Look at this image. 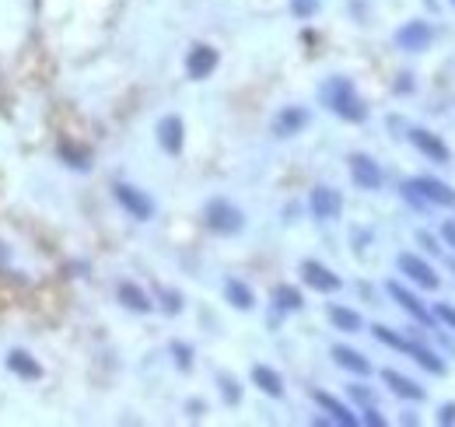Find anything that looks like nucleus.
Listing matches in <instances>:
<instances>
[{
    "label": "nucleus",
    "instance_id": "nucleus-1",
    "mask_svg": "<svg viewBox=\"0 0 455 427\" xmlns=\"http://www.w3.org/2000/svg\"><path fill=\"white\" fill-rule=\"evenodd\" d=\"M319 98H323V105L336 112L340 120H350V123H361L365 116H368V109H365V102L357 98V91L350 85V78H330L326 85L319 88Z\"/></svg>",
    "mask_w": 455,
    "mask_h": 427
},
{
    "label": "nucleus",
    "instance_id": "nucleus-4",
    "mask_svg": "<svg viewBox=\"0 0 455 427\" xmlns=\"http://www.w3.org/2000/svg\"><path fill=\"white\" fill-rule=\"evenodd\" d=\"M434 39V28L427 25V21H407L399 32H396V46L399 49H407V53H420V49H427Z\"/></svg>",
    "mask_w": 455,
    "mask_h": 427
},
{
    "label": "nucleus",
    "instance_id": "nucleus-3",
    "mask_svg": "<svg viewBox=\"0 0 455 427\" xmlns=\"http://www.w3.org/2000/svg\"><path fill=\"white\" fill-rule=\"evenodd\" d=\"M113 193H116L120 207H123L130 217H137V221H151V217H155V200H151L147 193H140L137 186L116 182V186H113Z\"/></svg>",
    "mask_w": 455,
    "mask_h": 427
},
{
    "label": "nucleus",
    "instance_id": "nucleus-35",
    "mask_svg": "<svg viewBox=\"0 0 455 427\" xmlns=\"http://www.w3.org/2000/svg\"><path fill=\"white\" fill-rule=\"evenodd\" d=\"M441 238H445V242L455 249V224H445V228H441Z\"/></svg>",
    "mask_w": 455,
    "mask_h": 427
},
{
    "label": "nucleus",
    "instance_id": "nucleus-22",
    "mask_svg": "<svg viewBox=\"0 0 455 427\" xmlns=\"http://www.w3.org/2000/svg\"><path fill=\"white\" fill-rule=\"evenodd\" d=\"M224 298L231 301L235 308H242V312H249V308L256 305V298H252V288H249V284H242V280H235V277H228V280H224Z\"/></svg>",
    "mask_w": 455,
    "mask_h": 427
},
{
    "label": "nucleus",
    "instance_id": "nucleus-16",
    "mask_svg": "<svg viewBox=\"0 0 455 427\" xmlns=\"http://www.w3.org/2000/svg\"><path fill=\"white\" fill-rule=\"evenodd\" d=\"M312 399H315V403H319V406L330 413L336 424H343V427H357V424H361V417H357V413H350V410H347L340 399H333L330 392H319V389H315V392H312Z\"/></svg>",
    "mask_w": 455,
    "mask_h": 427
},
{
    "label": "nucleus",
    "instance_id": "nucleus-31",
    "mask_svg": "<svg viewBox=\"0 0 455 427\" xmlns=\"http://www.w3.org/2000/svg\"><path fill=\"white\" fill-rule=\"evenodd\" d=\"M162 298H165V312H168V315H175V312L182 308V298H179L175 291H168V295H162Z\"/></svg>",
    "mask_w": 455,
    "mask_h": 427
},
{
    "label": "nucleus",
    "instance_id": "nucleus-28",
    "mask_svg": "<svg viewBox=\"0 0 455 427\" xmlns=\"http://www.w3.org/2000/svg\"><path fill=\"white\" fill-rule=\"evenodd\" d=\"M172 354H175V364H179L182 371H189V364H193V350H189L186 343H172Z\"/></svg>",
    "mask_w": 455,
    "mask_h": 427
},
{
    "label": "nucleus",
    "instance_id": "nucleus-26",
    "mask_svg": "<svg viewBox=\"0 0 455 427\" xmlns=\"http://www.w3.org/2000/svg\"><path fill=\"white\" fill-rule=\"evenodd\" d=\"M217 382H221V392H224V403H228V406H235V403L242 399V389L235 385V379H228V375H221Z\"/></svg>",
    "mask_w": 455,
    "mask_h": 427
},
{
    "label": "nucleus",
    "instance_id": "nucleus-2",
    "mask_svg": "<svg viewBox=\"0 0 455 427\" xmlns=\"http://www.w3.org/2000/svg\"><path fill=\"white\" fill-rule=\"evenodd\" d=\"M204 221H207L210 231H217V235H235V231L246 228V214L239 211L235 204H228V200H210L204 207Z\"/></svg>",
    "mask_w": 455,
    "mask_h": 427
},
{
    "label": "nucleus",
    "instance_id": "nucleus-32",
    "mask_svg": "<svg viewBox=\"0 0 455 427\" xmlns=\"http://www.w3.org/2000/svg\"><path fill=\"white\" fill-rule=\"evenodd\" d=\"M438 424H455V403H449V406L438 410Z\"/></svg>",
    "mask_w": 455,
    "mask_h": 427
},
{
    "label": "nucleus",
    "instance_id": "nucleus-29",
    "mask_svg": "<svg viewBox=\"0 0 455 427\" xmlns=\"http://www.w3.org/2000/svg\"><path fill=\"white\" fill-rule=\"evenodd\" d=\"M291 11L294 18H312L319 11V0H291Z\"/></svg>",
    "mask_w": 455,
    "mask_h": 427
},
{
    "label": "nucleus",
    "instance_id": "nucleus-33",
    "mask_svg": "<svg viewBox=\"0 0 455 427\" xmlns=\"http://www.w3.org/2000/svg\"><path fill=\"white\" fill-rule=\"evenodd\" d=\"M350 396H354L357 403H368V406H372V392H368V389H361V385H350Z\"/></svg>",
    "mask_w": 455,
    "mask_h": 427
},
{
    "label": "nucleus",
    "instance_id": "nucleus-25",
    "mask_svg": "<svg viewBox=\"0 0 455 427\" xmlns=\"http://www.w3.org/2000/svg\"><path fill=\"white\" fill-rule=\"evenodd\" d=\"M273 305L277 308H284V312H298L305 298H301V291L298 288H291V284H281V288H273Z\"/></svg>",
    "mask_w": 455,
    "mask_h": 427
},
{
    "label": "nucleus",
    "instance_id": "nucleus-34",
    "mask_svg": "<svg viewBox=\"0 0 455 427\" xmlns=\"http://www.w3.org/2000/svg\"><path fill=\"white\" fill-rule=\"evenodd\" d=\"M365 424H375V427H382V424H385V421H382V413H378V410H375V406H368V410H365Z\"/></svg>",
    "mask_w": 455,
    "mask_h": 427
},
{
    "label": "nucleus",
    "instance_id": "nucleus-6",
    "mask_svg": "<svg viewBox=\"0 0 455 427\" xmlns=\"http://www.w3.org/2000/svg\"><path fill=\"white\" fill-rule=\"evenodd\" d=\"M308 207H312V214L319 221H333V217H340V211H343V196L336 189H330V186H315L312 196H308Z\"/></svg>",
    "mask_w": 455,
    "mask_h": 427
},
{
    "label": "nucleus",
    "instance_id": "nucleus-23",
    "mask_svg": "<svg viewBox=\"0 0 455 427\" xmlns=\"http://www.w3.org/2000/svg\"><path fill=\"white\" fill-rule=\"evenodd\" d=\"M120 301H123L130 312H140V315L155 308V305L147 301V295H144V291H140L137 284H130V280H123V284H120Z\"/></svg>",
    "mask_w": 455,
    "mask_h": 427
},
{
    "label": "nucleus",
    "instance_id": "nucleus-12",
    "mask_svg": "<svg viewBox=\"0 0 455 427\" xmlns=\"http://www.w3.org/2000/svg\"><path fill=\"white\" fill-rule=\"evenodd\" d=\"M182 140H186V127L179 116H165L158 123V144L165 147V154H182Z\"/></svg>",
    "mask_w": 455,
    "mask_h": 427
},
{
    "label": "nucleus",
    "instance_id": "nucleus-5",
    "mask_svg": "<svg viewBox=\"0 0 455 427\" xmlns=\"http://www.w3.org/2000/svg\"><path fill=\"white\" fill-rule=\"evenodd\" d=\"M217 49L214 46H193L189 49V56H186V74L193 78V81H204V78H210L214 74V67H217Z\"/></svg>",
    "mask_w": 455,
    "mask_h": 427
},
{
    "label": "nucleus",
    "instance_id": "nucleus-9",
    "mask_svg": "<svg viewBox=\"0 0 455 427\" xmlns=\"http://www.w3.org/2000/svg\"><path fill=\"white\" fill-rule=\"evenodd\" d=\"M305 127H308V112L301 105H284L273 116V133L277 137H294V133H301Z\"/></svg>",
    "mask_w": 455,
    "mask_h": 427
},
{
    "label": "nucleus",
    "instance_id": "nucleus-37",
    "mask_svg": "<svg viewBox=\"0 0 455 427\" xmlns=\"http://www.w3.org/2000/svg\"><path fill=\"white\" fill-rule=\"evenodd\" d=\"M452 4H455V0H452Z\"/></svg>",
    "mask_w": 455,
    "mask_h": 427
},
{
    "label": "nucleus",
    "instance_id": "nucleus-13",
    "mask_svg": "<svg viewBox=\"0 0 455 427\" xmlns=\"http://www.w3.org/2000/svg\"><path fill=\"white\" fill-rule=\"evenodd\" d=\"M410 140H414L417 151H424L431 162H438V165H445V162H449V147H445V144H441L431 130H420V127L410 130Z\"/></svg>",
    "mask_w": 455,
    "mask_h": 427
},
{
    "label": "nucleus",
    "instance_id": "nucleus-8",
    "mask_svg": "<svg viewBox=\"0 0 455 427\" xmlns=\"http://www.w3.org/2000/svg\"><path fill=\"white\" fill-rule=\"evenodd\" d=\"M301 277H305L308 288H315V291H323V295L340 291V277H336L333 270H326L323 263H315V259H305V263H301Z\"/></svg>",
    "mask_w": 455,
    "mask_h": 427
},
{
    "label": "nucleus",
    "instance_id": "nucleus-19",
    "mask_svg": "<svg viewBox=\"0 0 455 427\" xmlns=\"http://www.w3.org/2000/svg\"><path fill=\"white\" fill-rule=\"evenodd\" d=\"M333 361H336L340 368L354 371V375H372L368 357H365V354H357V350H350V347H333Z\"/></svg>",
    "mask_w": 455,
    "mask_h": 427
},
{
    "label": "nucleus",
    "instance_id": "nucleus-21",
    "mask_svg": "<svg viewBox=\"0 0 455 427\" xmlns=\"http://www.w3.org/2000/svg\"><path fill=\"white\" fill-rule=\"evenodd\" d=\"M330 322L340 330V333H361V330H365L361 315L350 312V308H343V305H330Z\"/></svg>",
    "mask_w": 455,
    "mask_h": 427
},
{
    "label": "nucleus",
    "instance_id": "nucleus-14",
    "mask_svg": "<svg viewBox=\"0 0 455 427\" xmlns=\"http://www.w3.org/2000/svg\"><path fill=\"white\" fill-rule=\"evenodd\" d=\"M7 368H11L18 379H25V382H39L42 379V364L28 354V350H11V354H7Z\"/></svg>",
    "mask_w": 455,
    "mask_h": 427
},
{
    "label": "nucleus",
    "instance_id": "nucleus-10",
    "mask_svg": "<svg viewBox=\"0 0 455 427\" xmlns=\"http://www.w3.org/2000/svg\"><path fill=\"white\" fill-rule=\"evenodd\" d=\"M410 186L417 189V196L420 200H431V204H445V207H452L455 204V193L445 186V182H438V179H427V175H420V179H410Z\"/></svg>",
    "mask_w": 455,
    "mask_h": 427
},
{
    "label": "nucleus",
    "instance_id": "nucleus-24",
    "mask_svg": "<svg viewBox=\"0 0 455 427\" xmlns=\"http://www.w3.org/2000/svg\"><path fill=\"white\" fill-rule=\"evenodd\" d=\"M407 354H414V361L420 368H427L431 375H445V361H438L427 347H417V343H407Z\"/></svg>",
    "mask_w": 455,
    "mask_h": 427
},
{
    "label": "nucleus",
    "instance_id": "nucleus-30",
    "mask_svg": "<svg viewBox=\"0 0 455 427\" xmlns=\"http://www.w3.org/2000/svg\"><path fill=\"white\" fill-rule=\"evenodd\" d=\"M434 315H438L449 330H455V308H452V305H438V308H434Z\"/></svg>",
    "mask_w": 455,
    "mask_h": 427
},
{
    "label": "nucleus",
    "instance_id": "nucleus-36",
    "mask_svg": "<svg viewBox=\"0 0 455 427\" xmlns=\"http://www.w3.org/2000/svg\"><path fill=\"white\" fill-rule=\"evenodd\" d=\"M0 263H7V249L4 246H0Z\"/></svg>",
    "mask_w": 455,
    "mask_h": 427
},
{
    "label": "nucleus",
    "instance_id": "nucleus-11",
    "mask_svg": "<svg viewBox=\"0 0 455 427\" xmlns=\"http://www.w3.org/2000/svg\"><path fill=\"white\" fill-rule=\"evenodd\" d=\"M350 175H354V182L361 189H378L382 186V169L368 154H350Z\"/></svg>",
    "mask_w": 455,
    "mask_h": 427
},
{
    "label": "nucleus",
    "instance_id": "nucleus-15",
    "mask_svg": "<svg viewBox=\"0 0 455 427\" xmlns=\"http://www.w3.org/2000/svg\"><path fill=\"white\" fill-rule=\"evenodd\" d=\"M56 154H60V162H63L67 169H78V172L91 169V147H84L78 140H60Z\"/></svg>",
    "mask_w": 455,
    "mask_h": 427
},
{
    "label": "nucleus",
    "instance_id": "nucleus-20",
    "mask_svg": "<svg viewBox=\"0 0 455 427\" xmlns=\"http://www.w3.org/2000/svg\"><path fill=\"white\" fill-rule=\"evenodd\" d=\"M252 382L259 385L266 396H273V399L284 396V379H281L273 368H266V364H256V368H252Z\"/></svg>",
    "mask_w": 455,
    "mask_h": 427
},
{
    "label": "nucleus",
    "instance_id": "nucleus-18",
    "mask_svg": "<svg viewBox=\"0 0 455 427\" xmlns=\"http://www.w3.org/2000/svg\"><path fill=\"white\" fill-rule=\"evenodd\" d=\"M382 382L389 385V389H392L396 396H403V399H417V403L424 399V389H420V385H417V382H410L407 375H399V371H392V368H385V371H382Z\"/></svg>",
    "mask_w": 455,
    "mask_h": 427
},
{
    "label": "nucleus",
    "instance_id": "nucleus-17",
    "mask_svg": "<svg viewBox=\"0 0 455 427\" xmlns=\"http://www.w3.org/2000/svg\"><path fill=\"white\" fill-rule=\"evenodd\" d=\"M389 295H392V298L399 301V305H403V308H407V312L414 315L417 322H420V326H431V312H427V308H424V305H420V301H417L414 295H410V291L403 288V284L389 280Z\"/></svg>",
    "mask_w": 455,
    "mask_h": 427
},
{
    "label": "nucleus",
    "instance_id": "nucleus-7",
    "mask_svg": "<svg viewBox=\"0 0 455 427\" xmlns=\"http://www.w3.org/2000/svg\"><path fill=\"white\" fill-rule=\"evenodd\" d=\"M399 270H403L414 284H420L424 291H438V284H441V280H438V273H434L424 259H417L414 253H403V256H399Z\"/></svg>",
    "mask_w": 455,
    "mask_h": 427
},
{
    "label": "nucleus",
    "instance_id": "nucleus-27",
    "mask_svg": "<svg viewBox=\"0 0 455 427\" xmlns=\"http://www.w3.org/2000/svg\"><path fill=\"white\" fill-rule=\"evenodd\" d=\"M372 333H375V337H378L382 343L396 347V350H407V340H403V337H396V333H392V330H385V326H375Z\"/></svg>",
    "mask_w": 455,
    "mask_h": 427
}]
</instances>
